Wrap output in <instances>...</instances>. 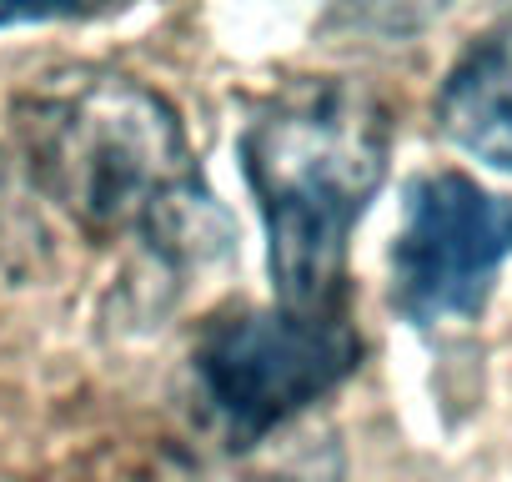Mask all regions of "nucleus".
<instances>
[{
  "instance_id": "5",
  "label": "nucleus",
  "mask_w": 512,
  "mask_h": 482,
  "mask_svg": "<svg viewBox=\"0 0 512 482\" xmlns=\"http://www.w3.org/2000/svg\"><path fill=\"white\" fill-rule=\"evenodd\" d=\"M442 136L512 171V16L467 46L437 96Z\"/></svg>"
},
{
  "instance_id": "4",
  "label": "nucleus",
  "mask_w": 512,
  "mask_h": 482,
  "mask_svg": "<svg viewBox=\"0 0 512 482\" xmlns=\"http://www.w3.org/2000/svg\"><path fill=\"white\" fill-rule=\"evenodd\" d=\"M507 257L512 196H497L462 171L417 176L392 247V302L417 327L477 317Z\"/></svg>"
},
{
  "instance_id": "6",
  "label": "nucleus",
  "mask_w": 512,
  "mask_h": 482,
  "mask_svg": "<svg viewBox=\"0 0 512 482\" xmlns=\"http://www.w3.org/2000/svg\"><path fill=\"white\" fill-rule=\"evenodd\" d=\"M106 0H0V26L16 21H66V16H91Z\"/></svg>"
},
{
  "instance_id": "2",
  "label": "nucleus",
  "mask_w": 512,
  "mask_h": 482,
  "mask_svg": "<svg viewBox=\"0 0 512 482\" xmlns=\"http://www.w3.org/2000/svg\"><path fill=\"white\" fill-rule=\"evenodd\" d=\"M287 312H347V241L387 176V111L352 81H297L241 131Z\"/></svg>"
},
{
  "instance_id": "1",
  "label": "nucleus",
  "mask_w": 512,
  "mask_h": 482,
  "mask_svg": "<svg viewBox=\"0 0 512 482\" xmlns=\"http://www.w3.org/2000/svg\"><path fill=\"white\" fill-rule=\"evenodd\" d=\"M31 176L91 236L141 231L166 257L226 247V216L196 176L176 111L126 76H66L16 106Z\"/></svg>"
},
{
  "instance_id": "7",
  "label": "nucleus",
  "mask_w": 512,
  "mask_h": 482,
  "mask_svg": "<svg viewBox=\"0 0 512 482\" xmlns=\"http://www.w3.org/2000/svg\"><path fill=\"white\" fill-rule=\"evenodd\" d=\"M362 6H367L377 21H387V26H417V21L437 16L447 0H362Z\"/></svg>"
},
{
  "instance_id": "3",
  "label": "nucleus",
  "mask_w": 512,
  "mask_h": 482,
  "mask_svg": "<svg viewBox=\"0 0 512 482\" xmlns=\"http://www.w3.org/2000/svg\"><path fill=\"white\" fill-rule=\"evenodd\" d=\"M362 362L347 312H231L216 317L196 352V392L231 447L262 442L272 427L327 397Z\"/></svg>"
},
{
  "instance_id": "8",
  "label": "nucleus",
  "mask_w": 512,
  "mask_h": 482,
  "mask_svg": "<svg viewBox=\"0 0 512 482\" xmlns=\"http://www.w3.org/2000/svg\"><path fill=\"white\" fill-rule=\"evenodd\" d=\"M507 6H512V0H507Z\"/></svg>"
}]
</instances>
